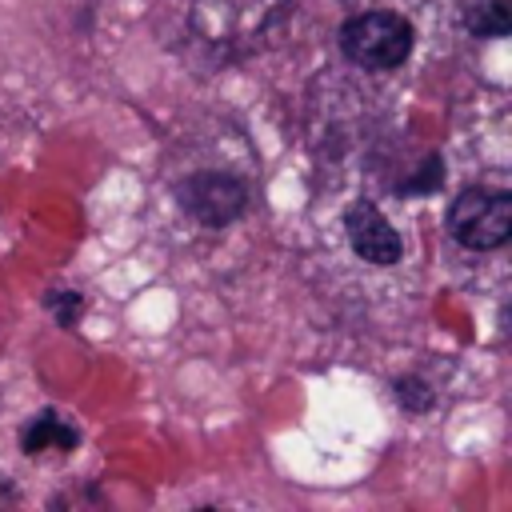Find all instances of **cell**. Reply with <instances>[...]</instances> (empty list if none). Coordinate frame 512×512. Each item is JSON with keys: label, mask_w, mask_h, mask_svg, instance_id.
Instances as JSON below:
<instances>
[{"label": "cell", "mask_w": 512, "mask_h": 512, "mask_svg": "<svg viewBox=\"0 0 512 512\" xmlns=\"http://www.w3.org/2000/svg\"><path fill=\"white\" fill-rule=\"evenodd\" d=\"M396 396H400V404H404L408 412H424V408H432V388H428L424 380H412V376L396 380Z\"/></svg>", "instance_id": "52a82bcc"}, {"label": "cell", "mask_w": 512, "mask_h": 512, "mask_svg": "<svg viewBox=\"0 0 512 512\" xmlns=\"http://www.w3.org/2000/svg\"><path fill=\"white\" fill-rule=\"evenodd\" d=\"M344 228H348V244L356 248V256H364L368 264H396L404 244H400V232L384 220V212L368 200H356L348 212H344Z\"/></svg>", "instance_id": "277c9868"}, {"label": "cell", "mask_w": 512, "mask_h": 512, "mask_svg": "<svg viewBox=\"0 0 512 512\" xmlns=\"http://www.w3.org/2000/svg\"><path fill=\"white\" fill-rule=\"evenodd\" d=\"M76 440H80L76 428L64 424L56 412H40V416H32V424H24V432H20V448H24L28 456H36V452H44V448L72 452Z\"/></svg>", "instance_id": "5b68a950"}, {"label": "cell", "mask_w": 512, "mask_h": 512, "mask_svg": "<svg viewBox=\"0 0 512 512\" xmlns=\"http://www.w3.org/2000/svg\"><path fill=\"white\" fill-rule=\"evenodd\" d=\"M176 200L196 224L224 228L248 208V188L228 172H192L176 184Z\"/></svg>", "instance_id": "3957f363"}, {"label": "cell", "mask_w": 512, "mask_h": 512, "mask_svg": "<svg viewBox=\"0 0 512 512\" xmlns=\"http://www.w3.org/2000/svg\"><path fill=\"white\" fill-rule=\"evenodd\" d=\"M448 232L472 252L500 248L512 236V196L492 188H464L448 204Z\"/></svg>", "instance_id": "7a4b0ae2"}, {"label": "cell", "mask_w": 512, "mask_h": 512, "mask_svg": "<svg viewBox=\"0 0 512 512\" xmlns=\"http://www.w3.org/2000/svg\"><path fill=\"white\" fill-rule=\"evenodd\" d=\"M340 52L364 72H388L412 52V24L400 12H360L340 28Z\"/></svg>", "instance_id": "6da1fadb"}, {"label": "cell", "mask_w": 512, "mask_h": 512, "mask_svg": "<svg viewBox=\"0 0 512 512\" xmlns=\"http://www.w3.org/2000/svg\"><path fill=\"white\" fill-rule=\"evenodd\" d=\"M472 36H508L512 32V4L508 0H480L464 12Z\"/></svg>", "instance_id": "8992f818"}, {"label": "cell", "mask_w": 512, "mask_h": 512, "mask_svg": "<svg viewBox=\"0 0 512 512\" xmlns=\"http://www.w3.org/2000/svg\"><path fill=\"white\" fill-rule=\"evenodd\" d=\"M48 308L56 312L60 324H76V316H80V296H76V292H52V296H48Z\"/></svg>", "instance_id": "ba28073f"}]
</instances>
